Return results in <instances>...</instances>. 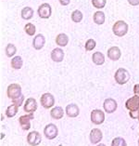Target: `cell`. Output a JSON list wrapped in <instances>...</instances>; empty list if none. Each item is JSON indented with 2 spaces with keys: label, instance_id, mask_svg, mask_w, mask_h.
Instances as JSON below:
<instances>
[{
  "label": "cell",
  "instance_id": "cell-1",
  "mask_svg": "<svg viewBox=\"0 0 139 146\" xmlns=\"http://www.w3.org/2000/svg\"><path fill=\"white\" fill-rule=\"evenodd\" d=\"M128 24L123 22V21H118L113 24L112 26V32L116 36H124L128 33Z\"/></svg>",
  "mask_w": 139,
  "mask_h": 146
},
{
  "label": "cell",
  "instance_id": "cell-2",
  "mask_svg": "<svg viewBox=\"0 0 139 146\" xmlns=\"http://www.w3.org/2000/svg\"><path fill=\"white\" fill-rule=\"evenodd\" d=\"M114 78L117 84L119 85H125L130 80V74L129 72L124 68H119L115 72L114 74Z\"/></svg>",
  "mask_w": 139,
  "mask_h": 146
},
{
  "label": "cell",
  "instance_id": "cell-3",
  "mask_svg": "<svg viewBox=\"0 0 139 146\" xmlns=\"http://www.w3.org/2000/svg\"><path fill=\"white\" fill-rule=\"evenodd\" d=\"M7 95L8 97L11 100H15L17 98L20 97L21 95V87L19 84L13 83L10 84L9 86L7 88Z\"/></svg>",
  "mask_w": 139,
  "mask_h": 146
},
{
  "label": "cell",
  "instance_id": "cell-4",
  "mask_svg": "<svg viewBox=\"0 0 139 146\" xmlns=\"http://www.w3.org/2000/svg\"><path fill=\"white\" fill-rule=\"evenodd\" d=\"M44 134H45V136L47 140H54V139H56L57 136H58L59 129H58V127H57L56 125L52 124V123L48 124L45 127Z\"/></svg>",
  "mask_w": 139,
  "mask_h": 146
},
{
  "label": "cell",
  "instance_id": "cell-5",
  "mask_svg": "<svg viewBox=\"0 0 139 146\" xmlns=\"http://www.w3.org/2000/svg\"><path fill=\"white\" fill-rule=\"evenodd\" d=\"M41 105L45 109H49L54 106L55 98L51 93H44L40 98Z\"/></svg>",
  "mask_w": 139,
  "mask_h": 146
},
{
  "label": "cell",
  "instance_id": "cell-6",
  "mask_svg": "<svg viewBox=\"0 0 139 146\" xmlns=\"http://www.w3.org/2000/svg\"><path fill=\"white\" fill-rule=\"evenodd\" d=\"M105 121V113L99 109H95L91 112V122L95 125H101Z\"/></svg>",
  "mask_w": 139,
  "mask_h": 146
},
{
  "label": "cell",
  "instance_id": "cell-7",
  "mask_svg": "<svg viewBox=\"0 0 139 146\" xmlns=\"http://www.w3.org/2000/svg\"><path fill=\"white\" fill-rule=\"evenodd\" d=\"M37 13L39 17L42 18V19H48V18L51 16V13H52L51 6L49 5L48 3H44V4H42L38 8Z\"/></svg>",
  "mask_w": 139,
  "mask_h": 146
},
{
  "label": "cell",
  "instance_id": "cell-8",
  "mask_svg": "<svg viewBox=\"0 0 139 146\" xmlns=\"http://www.w3.org/2000/svg\"><path fill=\"white\" fill-rule=\"evenodd\" d=\"M42 137L38 131H32L27 135V142L31 146H37L41 143Z\"/></svg>",
  "mask_w": 139,
  "mask_h": 146
},
{
  "label": "cell",
  "instance_id": "cell-9",
  "mask_svg": "<svg viewBox=\"0 0 139 146\" xmlns=\"http://www.w3.org/2000/svg\"><path fill=\"white\" fill-rule=\"evenodd\" d=\"M118 107V103L112 98H108L104 101L103 103V108H104L105 112L108 113H112L117 110Z\"/></svg>",
  "mask_w": 139,
  "mask_h": 146
},
{
  "label": "cell",
  "instance_id": "cell-10",
  "mask_svg": "<svg viewBox=\"0 0 139 146\" xmlns=\"http://www.w3.org/2000/svg\"><path fill=\"white\" fill-rule=\"evenodd\" d=\"M34 118V113H28L26 115H21L19 118V123L23 130H29L31 129V120Z\"/></svg>",
  "mask_w": 139,
  "mask_h": 146
},
{
  "label": "cell",
  "instance_id": "cell-11",
  "mask_svg": "<svg viewBox=\"0 0 139 146\" xmlns=\"http://www.w3.org/2000/svg\"><path fill=\"white\" fill-rule=\"evenodd\" d=\"M37 102L36 100L34 98H29L26 100L25 103H24V111L28 113H34L37 110Z\"/></svg>",
  "mask_w": 139,
  "mask_h": 146
},
{
  "label": "cell",
  "instance_id": "cell-12",
  "mask_svg": "<svg viewBox=\"0 0 139 146\" xmlns=\"http://www.w3.org/2000/svg\"><path fill=\"white\" fill-rule=\"evenodd\" d=\"M125 107L129 111H134L139 109V96H133L130 99H128L125 102Z\"/></svg>",
  "mask_w": 139,
  "mask_h": 146
},
{
  "label": "cell",
  "instance_id": "cell-13",
  "mask_svg": "<svg viewBox=\"0 0 139 146\" xmlns=\"http://www.w3.org/2000/svg\"><path fill=\"white\" fill-rule=\"evenodd\" d=\"M66 113L67 115L70 117V118H74V117H77L79 115L80 113V110H79V107H78V105L75 104V103H70V104H68L66 106Z\"/></svg>",
  "mask_w": 139,
  "mask_h": 146
},
{
  "label": "cell",
  "instance_id": "cell-14",
  "mask_svg": "<svg viewBox=\"0 0 139 146\" xmlns=\"http://www.w3.org/2000/svg\"><path fill=\"white\" fill-rule=\"evenodd\" d=\"M89 138H90V141L93 144H97L102 140L103 133L99 129H93L90 132V136H89Z\"/></svg>",
  "mask_w": 139,
  "mask_h": 146
},
{
  "label": "cell",
  "instance_id": "cell-15",
  "mask_svg": "<svg viewBox=\"0 0 139 146\" xmlns=\"http://www.w3.org/2000/svg\"><path fill=\"white\" fill-rule=\"evenodd\" d=\"M45 43V38L43 35L39 34L36 36H34V40H33V47L36 49V50H40L43 48H44Z\"/></svg>",
  "mask_w": 139,
  "mask_h": 146
},
{
  "label": "cell",
  "instance_id": "cell-16",
  "mask_svg": "<svg viewBox=\"0 0 139 146\" xmlns=\"http://www.w3.org/2000/svg\"><path fill=\"white\" fill-rule=\"evenodd\" d=\"M107 54H108V58L111 60H118L122 56V52L118 47H111L108 49Z\"/></svg>",
  "mask_w": 139,
  "mask_h": 146
},
{
  "label": "cell",
  "instance_id": "cell-17",
  "mask_svg": "<svg viewBox=\"0 0 139 146\" xmlns=\"http://www.w3.org/2000/svg\"><path fill=\"white\" fill-rule=\"evenodd\" d=\"M64 58V52L60 48H56L51 51V59L55 62H61Z\"/></svg>",
  "mask_w": 139,
  "mask_h": 146
},
{
  "label": "cell",
  "instance_id": "cell-18",
  "mask_svg": "<svg viewBox=\"0 0 139 146\" xmlns=\"http://www.w3.org/2000/svg\"><path fill=\"white\" fill-rule=\"evenodd\" d=\"M69 43V36L66 34H59L56 37V44L59 47H66Z\"/></svg>",
  "mask_w": 139,
  "mask_h": 146
},
{
  "label": "cell",
  "instance_id": "cell-19",
  "mask_svg": "<svg viewBox=\"0 0 139 146\" xmlns=\"http://www.w3.org/2000/svg\"><path fill=\"white\" fill-rule=\"evenodd\" d=\"M50 115L53 119H61L64 115V111L60 106H56V107L52 108L50 111Z\"/></svg>",
  "mask_w": 139,
  "mask_h": 146
},
{
  "label": "cell",
  "instance_id": "cell-20",
  "mask_svg": "<svg viewBox=\"0 0 139 146\" xmlns=\"http://www.w3.org/2000/svg\"><path fill=\"white\" fill-rule=\"evenodd\" d=\"M92 60L96 65H102L105 62V56L101 52H95L92 56Z\"/></svg>",
  "mask_w": 139,
  "mask_h": 146
},
{
  "label": "cell",
  "instance_id": "cell-21",
  "mask_svg": "<svg viewBox=\"0 0 139 146\" xmlns=\"http://www.w3.org/2000/svg\"><path fill=\"white\" fill-rule=\"evenodd\" d=\"M21 18H22L23 20H31L32 18L34 16V9L30 8V7H25V8H23L21 9Z\"/></svg>",
  "mask_w": 139,
  "mask_h": 146
},
{
  "label": "cell",
  "instance_id": "cell-22",
  "mask_svg": "<svg viewBox=\"0 0 139 146\" xmlns=\"http://www.w3.org/2000/svg\"><path fill=\"white\" fill-rule=\"evenodd\" d=\"M105 13L102 11H97L94 13V16H93V20H94V23L98 24V25H101L105 23Z\"/></svg>",
  "mask_w": 139,
  "mask_h": 146
},
{
  "label": "cell",
  "instance_id": "cell-23",
  "mask_svg": "<svg viewBox=\"0 0 139 146\" xmlns=\"http://www.w3.org/2000/svg\"><path fill=\"white\" fill-rule=\"evenodd\" d=\"M10 64H11V67L13 69L19 70L22 67L23 60H22V59H21L20 56H15L14 58L11 59V62H10Z\"/></svg>",
  "mask_w": 139,
  "mask_h": 146
},
{
  "label": "cell",
  "instance_id": "cell-24",
  "mask_svg": "<svg viewBox=\"0 0 139 146\" xmlns=\"http://www.w3.org/2000/svg\"><path fill=\"white\" fill-rule=\"evenodd\" d=\"M18 109H19V106L14 104V103H12V104H10L8 108H7L6 110V115L9 117V118H12V117H14L18 113Z\"/></svg>",
  "mask_w": 139,
  "mask_h": 146
},
{
  "label": "cell",
  "instance_id": "cell-25",
  "mask_svg": "<svg viewBox=\"0 0 139 146\" xmlns=\"http://www.w3.org/2000/svg\"><path fill=\"white\" fill-rule=\"evenodd\" d=\"M5 51H6V55L8 56L9 58H11V57H13L16 54L17 48L14 44H8V46L6 47Z\"/></svg>",
  "mask_w": 139,
  "mask_h": 146
},
{
  "label": "cell",
  "instance_id": "cell-26",
  "mask_svg": "<svg viewBox=\"0 0 139 146\" xmlns=\"http://www.w3.org/2000/svg\"><path fill=\"white\" fill-rule=\"evenodd\" d=\"M83 18H84L83 13H82L80 10H78V9L74 10V11L72 13V22H74V23H80V22H82Z\"/></svg>",
  "mask_w": 139,
  "mask_h": 146
},
{
  "label": "cell",
  "instance_id": "cell-27",
  "mask_svg": "<svg viewBox=\"0 0 139 146\" xmlns=\"http://www.w3.org/2000/svg\"><path fill=\"white\" fill-rule=\"evenodd\" d=\"M24 31H25V33L28 35H30V36H33V35H34L36 29H35V26L34 25L33 23H28L25 25V27H24Z\"/></svg>",
  "mask_w": 139,
  "mask_h": 146
},
{
  "label": "cell",
  "instance_id": "cell-28",
  "mask_svg": "<svg viewBox=\"0 0 139 146\" xmlns=\"http://www.w3.org/2000/svg\"><path fill=\"white\" fill-rule=\"evenodd\" d=\"M111 146H127V143L123 138L117 137V138H114L112 140Z\"/></svg>",
  "mask_w": 139,
  "mask_h": 146
},
{
  "label": "cell",
  "instance_id": "cell-29",
  "mask_svg": "<svg viewBox=\"0 0 139 146\" xmlns=\"http://www.w3.org/2000/svg\"><path fill=\"white\" fill-rule=\"evenodd\" d=\"M106 3H107V0H92L93 7H95L96 9H98L105 8Z\"/></svg>",
  "mask_w": 139,
  "mask_h": 146
},
{
  "label": "cell",
  "instance_id": "cell-30",
  "mask_svg": "<svg viewBox=\"0 0 139 146\" xmlns=\"http://www.w3.org/2000/svg\"><path fill=\"white\" fill-rule=\"evenodd\" d=\"M96 46H97V43H96V41L94 40V39H88V40L86 41V43H85V46H84L85 50L91 51L96 48Z\"/></svg>",
  "mask_w": 139,
  "mask_h": 146
},
{
  "label": "cell",
  "instance_id": "cell-31",
  "mask_svg": "<svg viewBox=\"0 0 139 146\" xmlns=\"http://www.w3.org/2000/svg\"><path fill=\"white\" fill-rule=\"evenodd\" d=\"M23 102H24V96H23V95H21L20 97L17 98V99H15V100H12V103H14V104L18 105L19 107H20V106L22 105Z\"/></svg>",
  "mask_w": 139,
  "mask_h": 146
},
{
  "label": "cell",
  "instance_id": "cell-32",
  "mask_svg": "<svg viewBox=\"0 0 139 146\" xmlns=\"http://www.w3.org/2000/svg\"><path fill=\"white\" fill-rule=\"evenodd\" d=\"M129 115L131 116V118H133V119H139V109L134 110V111H130Z\"/></svg>",
  "mask_w": 139,
  "mask_h": 146
},
{
  "label": "cell",
  "instance_id": "cell-33",
  "mask_svg": "<svg viewBox=\"0 0 139 146\" xmlns=\"http://www.w3.org/2000/svg\"><path fill=\"white\" fill-rule=\"evenodd\" d=\"M127 1L131 6H138L139 5V0H127Z\"/></svg>",
  "mask_w": 139,
  "mask_h": 146
},
{
  "label": "cell",
  "instance_id": "cell-34",
  "mask_svg": "<svg viewBox=\"0 0 139 146\" xmlns=\"http://www.w3.org/2000/svg\"><path fill=\"white\" fill-rule=\"evenodd\" d=\"M134 95L139 96V84H136L134 86Z\"/></svg>",
  "mask_w": 139,
  "mask_h": 146
},
{
  "label": "cell",
  "instance_id": "cell-35",
  "mask_svg": "<svg viewBox=\"0 0 139 146\" xmlns=\"http://www.w3.org/2000/svg\"><path fill=\"white\" fill-rule=\"evenodd\" d=\"M70 0H59V3L61 6H68L70 4Z\"/></svg>",
  "mask_w": 139,
  "mask_h": 146
},
{
  "label": "cell",
  "instance_id": "cell-36",
  "mask_svg": "<svg viewBox=\"0 0 139 146\" xmlns=\"http://www.w3.org/2000/svg\"><path fill=\"white\" fill-rule=\"evenodd\" d=\"M97 146H106V145L104 143H100V144H97Z\"/></svg>",
  "mask_w": 139,
  "mask_h": 146
},
{
  "label": "cell",
  "instance_id": "cell-37",
  "mask_svg": "<svg viewBox=\"0 0 139 146\" xmlns=\"http://www.w3.org/2000/svg\"><path fill=\"white\" fill-rule=\"evenodd\" d=\"M138 145H139V139H138Z\"/></svg>",
  "mask_w": 139,
  "mask_h": 146
},
{
  "label": "cell",
  "instance_id": "cell-38",
  "mask_svg": "<svg viewBox=\"0 0 139 146\" xmlns=\"http://www.w3.org/2000/svg\"><path fill=\"white\" fill-rule=\"evenodd\" d=\"M59 146H63V145H61V144H59Z\"/></svg>",
  "mask_w": 139,
  "mask_h": 146
},
{
  "label": "cell",
  "instance_id": "cell-39",
  "mask_svg": "<svg viewBox=\"0 0 139 146\" xmlns=\"http://www.w3.org/2000/svg\"><path fill=\"white\" fill-rule=\"evenodd\" d=\"M138 120H139V119H138Z\"/></svg>",
  "mask_w": 139,
  "mask_h": 146
}]
</instances>
